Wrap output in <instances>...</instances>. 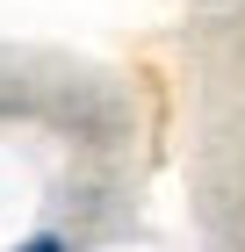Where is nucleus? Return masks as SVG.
<instances>
[{
	"mask_svg": "<svg viewBox=\"0 0 245 252\" xmlns=\"http://www.w3.org/2000/svg\"><path fill=\"white\" fill-rule=\"evenodd\" d=\"M15 252H65V238H29V245H15Z\"/></svg>",
	"mask_w": 245,
	"mask_h": 252,
	"instance_id": "nucleus-1",
	"label": "nucleus"
}]
</instances>
